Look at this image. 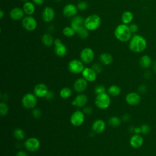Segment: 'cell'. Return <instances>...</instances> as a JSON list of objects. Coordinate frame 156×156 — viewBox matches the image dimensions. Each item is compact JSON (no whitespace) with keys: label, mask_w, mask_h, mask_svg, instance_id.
Returning <instances> with one entry per match:
<instances>
[{"label":"cell","mask_w":156,"mask_h":156,"mask_svg":"<svg viewBox=\"0 0 156 156\" xmlns=\"http://www.w3.org/2000/svg\"><path fill=\"white\" fill-rule=\"evenodd\" d=\"M88 102V98L85 94H80L77 95L74 101L72 102V105L76 106L77 107H84Z\"/></svg>","instance_id":"21"},{"label":"cell","mask_w":156,"mask_h":156,"mask_svg":"<svg viewBox=\"0 0 156 156\" xmlns=\"http://www.w3.org/2000/svg\"><path fill=\"white\" fill-rule=\"evenodd\" d=\"M99 60L102 64L105 65H108L112 63L113 58L112 55L110 54L105 52L100 55Z\"/></svg>","instance_id":"26"},{"label":"cell","mask_w":156,"mask_h":156,"mask_svg":"<svg viewBox=\"0 0 156 156\" xmlns=\"http://www.w3.org/2000/svg\"><path fill=\"white\" fill-rule=\"evenodd\" d=\"M121 120L117 116H112L108 119V124L110 126L112 127H118L121 124Z\"/></svg>","instance_id":"30"},{"label":"cell","mask_w":156,"mask_h":156,"mask_svg":"<svg viewBox=\"0 0 156 156\" xmlns=\"http://www.w3.org/2000/svg\"><path fill=\"white\" fill-rule=\"evenodd\" d=\"M133 133H135V134H140V133H141L140 127H135L134 128Z\"/></svg>","instance_id":"47"},{"label":"cell","mask_w":156,"mask_h":156,"mask_svg":"<svg viewBox=\"0 0 156 156\" xmlns=\"http://www.w3.org/2000/svg\"><path fill=\"white\" fill-rule=\"evenodd\" d=\"M72 94V90L68 87H64L60 91V96L63 99H67Z\"/></svg>","instance_id":"29"},{"label":"cell","mask_w":156,"mask_h":156,"mask_svg":"<svg viewBox=\"0 0 156 156\" xmlns=\"http://www.w3.org/2000/svg\"><path fill=\"white\" fill-rule=\"evenodd\" d=\"M4 15V13L3 10H0V18H1V19H2V18H3Z\"/></svg>","instance_id":"50"},{"label":"cell","mask_w":156,"mask_h":156,"mask_svg":"<svg viewBox=\"0 0 156 156\" xmlns=\"http://www.w3.org/2000/svg\"><path fill=\"white\" fill-rule=\"evenodd\" d=\"M94 92L95 93L98 95V94H100L104 93H105V88L104 86L102 85H97L95 88H94Z\"/></svg>","instance_id":"36"},{"label":"cell","mask_w":156,"mask_h":156,"mask_svg":"<svg viewBox=\"0 0 156 156\" xmlns=\"http://www.w3.org/2000/svg\"><path fill=\"white\" fill-rule=\"evenodd\" d=\"M82 75L83 78L90 82L95 81L97 78V73L92 68H85L82 72Z\"/></svg>","instance_id":"15"},{"label":"cell","mask_w":156,"mask_h":156,"mask_svg":"<svg viewBox=\"0 0 156 156\" xmlns=\"http://www.w3.org/2000/svg\"><path fill=\"white\" fill-rule=\"evenodd\" d=\"M107 91H108V93L112 96H117L121 93L120 88L116 85H113L109 87Z\"/></svg>","instance_id":"28"},{"label":"cell","mask_w":156,"mask_h":156,"mask_svg":"<svg viewBox=\"0 0 156 156\" xmlns=\"http://www.w3.org/2000/svg\"><path fill=\"white\" fill-rule=\"evenodd\" d=\"M77 7L73 4H66L63 9V14L66 17H74L77 13Z\"/></svg>","instance_id":"16"},{"label":"cell","mask_w":156,"mask_h":156,"mask_svg":"<svg viewBox=\"0 0 156 156\" xmlns=\"http://www.w3.org/2000/svg\"><path fill=\"white\" fill-rule=\"evenodd\" d=\"M24 146L27 151L30 152H35L39 149L40 147V142L38 138L35 137H30L25 141Z\"/></svg>","instance_id":"10"},{"label":"cell","mask_w":156,"mask_h":156,"mask_svg":"<svg viewBox=\"0 0 156 156\" xmlns=\"http://www.w3.org/2000/svg\"><path fill=\"white\" fill-rule=\"evenodd\" d=\"M23 106L26 108H34L37 102V96L32 93H27L21 100Z\"/></svg>","instance_id":"5"},{"label":"cell","mask_w":156,"mask_h":156,"mask_svg":"<svg viewBox=\"0 0 156 156\" xmlns=\"http://www.w3.org/2000/svg\"><path fill=\"white\" fill-rule=\"evenodd\" d=\"M32 114L34 118L38 119L39 118H40V116L41 115V110L38 108H34L32 112Z\"/></svg>","instance_id":"39"},{"label":"cell","mask_w":156,"mask_h":156,"mask_svg":"<svg viewBox=\"0 0 156 156\" xmlns=\"http://www.w3.org/2000/svg\"><path fill=\"white\" fill-rule=\"evenodd\" d=\"M49 91L47 86L44 83H38L34 88V94L38 98H44Z\"/></svg>","instance_id":"14"},{"label":"cell","mask_w":156,"mask_h":156,"mask_svg":"<svg viewBox=\"0 0 156 156\" xmlns=\"http://www.w3.org/2000/svg\"><path fill=\"white\" fill-rule=\"evenodd\" d=\"M101 23V19L100 16L96 14L90 15L84 20V26L89 31L98 29Z\"/></svg>","instance_id":"3"},{"label":"cell","mask_w":156,"mask_h":156,"mask_svg":"<svg viewBox=\"0 0 156 156\" xmlns=\"http://www.w3.org/2000/svg\"><path fill=\"white\" fill-rule=\"evenodd\" d=\"M126 101L130 105H136L141 102V96L136 92H130L126 95Z\"/></svg>","instance_id":"12"},{"label":"cell","mask_w":156,"mask_h":156,"mask_svg":"<svg viewBox=\"0 0 156 156\" xmlns=\"http://www.w3.org/2000/svg\"><path fill=\"white\" fill-rule=\"evenodd\" d=\"M147 47L146 38L140 35H135L129 41V48L130 51L135 53H140L144 51Z\"/></svg>","instance_id":"1"},{"label":"cell","mask_w":156,"mask_h":156,"mask_svg":"<svg viewBox=\"0 0 156 156\" xmlns=\"http://www.w3.org/2000/svg\"><path fill=\"white\" fill-rule=\"evenodd\" d=\"M91 68L94 69V71L97 73V74H99L100 73H101V71H102V67L101 65H99V63H94L93 64Z\"/></svg>","instance_id":"38"},{"label":"cell","mask_w":156,"mask_h":156,"mask_svg":"<svg viewBox=\"0 0 156 156\" xmlns=\"http://www.w3.org/2000/svg\"><path fill=\"white\" fill-rule=\"evenodd\" d=\"M85 120V115L83 112L76 110L72 113L70 117V122L71 124L76 127L81 126Z\"/></svg>","instance_id":"9"},{"label":"cell","mask_w":156,"mask_h":156,"mask_svg":"<svg viewBox=\"0 0 156 156\" xmlns=\"http://www.w3.org/2000/svg\"><path fill=\"white\" fill-rule=\"evenodd\" d=\"M9 112V107L4 102L0 103V113L2 116H4L7 115Z\"/></svg>","instance_id":"33"},{"label":"cell","mask_w":156,"mask_h":156,"mask_svg":"<svg viewBox=\"0 0 156 156\" xmlns=\"http://www.w3.org/2000/svg\"><path fill=\"white\" fill-rule=\"evenodd\" d=\"M139 63L143 68L147 69L152 65L151 58L148 55H143L140 57Z\"/></svg>","instance_id":"24"},{"label":"cell","mask_w":156,"mask_h":156,"mask_svg":"<svg viewBox=\"0 0 156 156\" xmlns=\"http://www.w3.org/2000/svg\"><path fill=\"white\" fill-rule=\"evenodd\" d=\"M94 51L90 48H83L80 53V58L81 61L86 64L91 63L94 59Z\"/></svg>","instance_id":"8"},{"label":"cell","mask_w":156,"mask_h":156,"mask_svg":"<svg viewBox=\"0 0 156 156\" xmlns=\"http://www.w3.org/2000/svg\"><path fill=\"white\" fill-rule=\"evenodd\" d=\"M23 1H25V2H26V1H27V0H23Z\"/></svg>","instance_id":"52"},{"label":"cell","mask_w":156,"mask_h":156,"mask_svg":"<svg viewBox=\"0 0 156 156\" xmlns=\"http://www.w3.org/2000/svg\"><path fill=\"white\" fill-rule=\"evenodd\" d=\"M13 135L16 140H21L24 138V132L20 128H17L13 131Z\"/></svg>","instance_id":"32"},{"label":"cell","mask_w":156,"mask_h":156,"mask_svg":"<svg viewBox=\"0 0 156 156\" xmlns=\"http://www.w3.org/2000/svg\"><path fill=\"white\" fill-rule=\"evenodd\" d=\"M24 12L20 7H15L10 12V16L14 21H18L24 18Z\"/></svg>","instance_id":"20"},{"label":"cell","mask_w":156,"mask_h":156,"mask_svg":"<svg viewBox=\"0 0 156 156\" xmlns=\"http://www.w3.org/2000/svg\"><path fill=\"white\" fill-rule=\"evenodd\" d=\"M130 119V116L128 114H125L122 116V120L124 121H128Z\"/></svg>","instance_id":"48"},{"label":"cell","mask_w":156,"mask_h":156,"mask_svg":"<svg viewBox=\"0 0 156 156\" xmlns=\"http://www.w3.org/2000/svg\"><path fill=\"white\" fill-rule=\"evenodd\" d=\"M84 18L79 15H76L73 18L71 21V26L77 33L84 26Z\"/></svg>","instance_id":"13"},{"label":"cell","mask_w":156,"mask_h":156,"mask_svg":"<svg viewBox=\"0 0 156 156\" xmlns=\"http://www.w3.org/2000/svg\"><path fill=\"white\" fill-rule=\"evenodd\" d=\"M138 92L140 93L144 94L147 91V87L145 85L142 84V85H141L138 87Z\"/></svg>","instance_id":"41"},{"label":"cell","mask_w":156,"mask_h":156,"mask_svg":"<svg viewBox=\"0 0 156 156\" xmlns=\"http://www.w3.org/2000/svg\"><path fill=\"white\" fill-rule=\"evenodd\" d=\"M133 20V14L132 12L127 10L122 13L121 15L122 23L124 24H129Z\"/></svg>","instance_id":"25"},{"label":"cell","mask_w":156,"mask_h":156,"mask_svg":"<svg viewBox=\"0 0 156 156\" xmlns=\"http://www.w3.org/2000/svg\"><path fill=\"white\" fill-rule=\"evenodd\" d=\"M88 31L89 30L87 29H86L85 27H83L80 30H79L77 33L78 35L80 37V38H81L82 39H85L88 36V34H89Z\"/></svg>","instance_id":"34"},{"label":"cell","mask_w":156,"mask_h":156,"mask_svg":"<svg viewBox=\"0 0 156 156\" xmlns=\"http://www.w3.org/2000/svg\"><path fill=\"white\" fill-rule=\"evenodd\" d=\"M91 129L94 133H101L104 132L105 129V123L102 119H97L93 122Z\"/></svg>","instance_id":"22"},{"label":"cell","mask_w":156,"mask_h":156,"mask_svg":"<svg viewBox=\"0 0 156 156\" xmlns=\"http://www.w3.org/2000/svg\"><path fill=\"white\" fill-rule=\"evenodd\" d=\"M55 1H57V2H59V1H60L61 0H55Z\"/></svg>","instance_id":"51"},{"label":"cell","mask_w":156,"mask_h":156,"mask_svg":"<svg viewBox=\"0 0 156 156\" xmlns=\"http://www.w3.org/2000/svg\"><path fill=\"white\" fill-rule=\"evenodd\" d=\"M129 29L132 33H136V32H138V30L139 29L138 26L135 23H130L129 24Z\"/></svg>","instance_id":"40"},{"label":"cell","mask_w":156,"mask_h":156,"mask_svg":"<svg viewBox=\"0 0 156 156\" xmlns=\"http://www.w3.org/2000/svg\"><path fill=\"white\" fill-rule=\"evenodd\" d=\"M22 26L27 31L31 32L35 30L37 26L36 20L31 15H27L22 19Z\"/></svg>","instance_id":"6"},{"label":"cell","mask_w":156,"mask_h":156,"mask_svg":"<svg viewBox=\"0 0 156 156\" xmlns=\"http://www.w3.org/2000/svg\"><path fill=\"white\" fill-rule=\"evenodd\" d=\"M32 1L35 4L37 5H41L44 3V0H32Z\"/></svg>","instance_id":"44"},{"label":"cell","mask_w":156,"mask_h":156,"mask_svg":"<svg viewBox=\"0 0 156 156\" xmlns=\"http://www.w3.org/2000/svg\"><path fill=\"white\" fill-rule=\"evenodd\" d=\"M23 9L25 14L27 15H32L35 10L34 3L30 1L25 2L23 5Z\"/></svg>","instance_id":"23"},{"label":"cell","mask_w":156,"mask_h":156,"mask_svg":"<svg viewBox=\"0 0 156 156\" xmlns=\"http://www.w3.org/2000/svg\"><path fill=\"white\" fill-rule=\"evenodd\" d=\"M144 76L146 79H149L151 77H152V73L149 71H147L144 73Z\"/></svg>","instance_id":"45"},{"label":"cell","mask_w":156,"mask_h":156,"mask_svg":"<svg viewBox=\"0 0 156 156\" xmlns=\"http://www.w3.org/2000/svg\"><path fill=\"white\" fill-rule=\"evenodd\" d=\"M76 31L73 29V28L71 26H67L65 27L63 29V34L65 36L67 37H71L75 35Z\"/></svg>","instance_id":"31"},{"label":"cell","mask_w":156,"mask_h":156,"mask_svg":"<svg viewBox=\"0 0 156 156\" xmlns=\"http://www.w3.org/2000/svg\"><path fill=\"white\" fill-rule=\"evenodd\" d=\"M140 128H141V133H143V134H144V135L147 134V133L150 132V130H151L150 126H149L148 124H142V125L140 126Z\"/></svg>","instance_id":"35"},{"label":"cell","mask_w":156,"mask_h":156,"mask_svg":"<svg viewBox=\"0 0 156 156\" xmlns=\"http://www.w3.org/2000/svg\"><path fill=\"white\" fill-rule=\"evenodd\" d=\"M54 51L55 54L60 57H64L67 52L66 47L62 43L60 38H56L54 40Z\"/></svg>","instance_id":"11"},{"label":"cell","mask_w":156,"mask_h":156,"mask_svg":"<svg viewBox=\"0 0 156 156\" xmlns=\"http://www.w3.org/2000/svg\"><path fill=\"white\" fill-rule=\"evenodd\" d=\"M143 142H144L143 138L140 134L133 135L130 137V141H129V143H130V146L133 148H135V149L140 147L143 145Z\"/></svg>","instance_id":"18"},{"label":"cell","mask_w":156,"mask_h":156,"mask_svg":"<svg viewBox=\"0 0 156 156\" xmlns=\"http://www.w3.org/2000/svg\"><path fill=\"white\" fill-rule=\"evenodd\" d=\"M41 41L43 44L46 46H51L54 43V40L52 36L49 34H45L43 35Z\"/></svg>","instance_id":"27"},{"label":"cell","mask_w":156,"mask_h":156,"mask_svg":"<svg viewBox=\"0 0 156 156\" xmlns=\"http://www.w3.org/2000/svg\"><path fill=\"white\" fill-rule=\"evenodd\" d=\"M94 102L99 108L106 109L110 105V98L106 93L98 94L95 98Z\"/></svg>","instance_id":"4"},{"label":"cell","mask_w":156,"mask_h":156,"mask_svg":"<svg viewBox=\"0 0 156 156\" xmlns=\"http://www.w3.org/2000/svg\"><path fill=\"white\" fill-rule=\"evenodd\" d=\"M87 88V81L84 78L77 79L74 83V89L76 92L82 93Z\"/></svg>","instance_id":"19"},{"label":"cell","mask_w":156,"mask_h":156,"mask_svg":"<svg viewBox=\"0 0 156 156\" xmlns=\"http://www.w3.org/2000/svg\"><path fill=\"white\" fill-rule=\"evenodd\" d=\"M132 34L129 26L123 23L119 24L114 31V35L116 38L122 42L130 41L132 38Z\"/></svg>","instance_id":"2"},{"label":"cell","mask_w":156,"mask_h":156,"mask_svg":"<svg viewBox=\"0 0 156 156\" xmlns=\"http://www.w3.org/2000/svg\"><path fill=\"white\" fill-rule=\"evenodd\" d=\"M88 4L85 1H80L77 5V9L80 10H85L88 8Z\"/></svg>","instance_id":"37"},{"label":"cell","mask_w":156,"mask_h":156,"mask_svg":"<svg viewBox=\"0 0 156 156\" xmlns=\"http://www.w3.org/2000/svg\"><path fill=\"white\" fill-rule=\"evenodd\" d=\"M82 112H83V113L90 115L93 112V109L90 107H86L83 109Z\"/></svg>","instance_id":"43"},{"label":"cell","mask_w":156,"mask_h":156,"mask_svg":"<svg viewBox=\"0 0 156 156\" xmlns=\"http://www.w3.org/2000/svg\"><path fill=\"white\" fill-rule=\"evenodd\" d=\"M68 70L73 74L82 73L84 68L83 62L77 59H73L71 60L68 65Z\"/></svg>","instance_id":"7"},{"label":"cell","mask_w":156,"mask_h":156,"mask_svg":"<svg viewBox=\"0 0 156 156\" xmlns=\"http://www.w3.org/2000/svg\"><path fill=\"white\" fill-rule=\"evenodd\" d=\"M54 97V94L52 91H49L48 94H46V96H45V98L48 100V101H51L52 100Z\"/></svg>","instance_id":"42"},{"label":"cell","mask_w":156,"mask_h":156,"mask_svg":"<svg viewBox=\"0 0 156 156\" xmlns=\"http://www.w3.org/2000/svg\"><path fill=\"white\" fill-rule=\"evenodd\" d=\"M152 68H153V70L154 71V72L156 73V60H155L154 62V63H153Z\"/></svg>","instance_id":"49"},{"label":"cell","mask_w":156,"mask_h":156,"mask_svg":"<svg viewBox=\"0 0 156 156\" xmlns=\"http://www.w3.org/2000/svg\"><path fill=\"white\" fill-rule=\"evenodd\" d=\"M41 16L44 21L49 23L54 19L55 11L51 7H46L42 12Z\"/></svg>","instance_id":"17"},{"label":"cell","mask_w":156,"mask_h":156,"mask_svg":"<svg viewBox=\"0 0 156 156\" xmlns=\"http://www.w3.org/2000/svg\"><path fill=\"white\" fill-rule=\"evenodd\" d=\"M16 156H28V155L26 152L23 151H20L17 152Z\"/></svg>","instance_id":"46"}]
</instances>
